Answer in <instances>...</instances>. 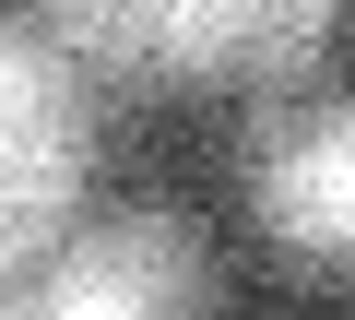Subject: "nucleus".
<instances>
[{"mask_svg": "<svg viewBox=\"0 0 355 320\" xmlns=\"http://www.w3.org/2000/svg\"><path fill=\"white\" fill-rule=\"evenodd\" d=\"M214 296H225L214 249L166 202H130L119 226L48 237L24 273H0V320H178V308H214Z\"/></svg>", "mask_w": 355, "mask_h": 320, "instance_id": "1", "label": "nucleus"}, {"mask_svg": "<svg viewBox=\"0 0 355 320\" xmlns=\"http://www.w3.org/2000/svg\"><path fill=\"white\" fill-rule=\"evenodd\" d=\"M83 167H95V107H83V71L24 36V24H0V273H24L71 202H83Z\"/></svg>", "mask_w": 355, "mask_h": 320, "instance_id": "2", "label": "nucleus"}, {"mask_svg": "<svg viewBox=\"0 0 355 320\" xmlns=\"http://www.w3.org/2000/svg\"><path fill=\"white\" fill-rule=\"evenodd\" d=\"M249 202L320 285H343V249H355V119L343 107H320V119L261 107L249 119Z\"/></svg>", "mask_w": 355, "mask_h": 320, "instance_id": "3", "label": "nucleus"}, {"mask_svg": "<svg viewBox=\"0 0 355 320\" xmlns=\"http://www.w3.org/2000/svg\"><path fill=\"white\" fill-rule=\"evenodd\" d=\"M343 24V0H142L154 83H296Z\"/></svg>", "mask_w": 355, "mask_h": 320, "instance_id": "4", "label": "nucleus"}, {"mask_svg": "<svg viewBox=\"0 0 355 320\" xmlns=\"http://www.w3.org/2000/svg\"><path fill=\"white\" fill-rule=\"evenodd\" d=\"M36 36L95 71V83H154V48H142V0H36Z\"/></svg>", "mask_w": 355, "mask_h": 320, "instance_id": "5", "label": "nucleus"}]
</instances>
